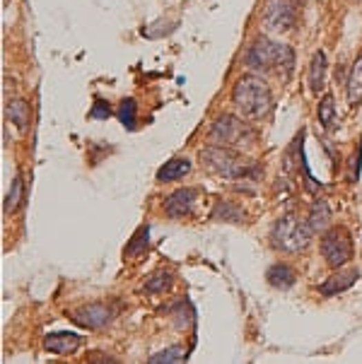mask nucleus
<instances>
[{"mask_svg": "<svg viewBox=\"0 0 362 364\" xmlns=\"http://www.w3.org/2000/svg\"><path fill=\"white\" fill-rule=\"evenodd\" d=\"M196 198H198L196 189H177L172 195H167V200H164V213H167L169 217H183V215H188L193 210Z\"/></svg>", "mask_w": 362, "mask_h": 364, "instance_id": "1a4fd4ad", "label": "nucleus"}, {"mask_svg": "<svg viewBox=\"0 0 362 364\" xmlns=\"http://www.w3.org/2000/svg\"><path fill=\"white\" fill-rule=\"evenodd\" d=\"M186 357H188V350H183L181 345H172V347L152 354L148 362L150 364H174V362H186Z\"/></svg>", "mask_w": 362, "mask_h": 364, "instance_id": "a211bd4d", "label": "nucleus"}, {"mask_svg": "<svg viewBox=\"0 0 362 364\" xmlns=\"http://www.w3.org/2000/svg\"><path fill=\"white\" fill-rule=\"evenodd\" d=\"M43 347L53 354H72L77 347H80V335L68 333V330H61V333H48L46 338H43Z\"/></svg>", "mask_w": 362, "mask_h": 364, "instance_id": "9d476101", "label": "nucleus"}, {"mask_svg": "<svg viewBox=\"0 0 362 364\" xmlns=\"http://www.w3.org/2000/svg\"><path fill=\"white\" fill-rule=\"evenodd\" d=\"M201 160L210 167L215 174L225 176V179H244L254 171V167H249L234 150H230L227 145H210L201 152Z\"/></svg>", "mask_w": 362, "mask_h": 364, "instance_id": "20e7f679", "label": "nucleus"}, {"mask_svg": "<svg viewBox=\"0 0 362 364\" xmlns=\"http://www.w3.org/2000/svg\"><path fill=\"white\" fill-rule=\"evenodd\" d=\"M68 316H70L77 325H82V328L94 330V328H101V325L111 323V319L116 316V309L104 304V301H94V304H85V306H77V309L68 311Z\"/></svg>", "mask_w": 362, "mask_h": 364, "instance_id": "423d86ee", "label": "nucleus"}, {"mask_svg": "<svg viewBox=\"0 0 362 364\" xmlns=\"http://www.w3.org/2000/svg\"><path fill=\"white\" fill-rule=\"evenodd\" d=\"M263 20L270 30L288 32L294 22V8L290 0H268L263 8Z\"/></svg>", "mask_w": 362, "mask_h": 364, "instance_id": "6e6552de", "label": "nucleus"}, {"mask_svg": "<svg viewBox=\"0 0 362 364\" xmlns=\"http://www.w3.org/2000/svg\"><path fill=\"white\" fill-rule=\"evenodd\" d=\"M210 138L220 142V145H227V147L239 145V142H244L246 138H249V128L234 116H220L215 123H212Z\"/></svg>", "mask_w": 362, "mask_h": 364, "instance_id": "0eeeda50", "label": "nucleus"}, {"mask_svg": "<svg viewBox=\"0 0 362 364\" xmlns=\"http://www.w3.org/2000/svg\"><path fill=\"white\" fill-rule=\"evenodd\" d=\"M348 99H350V104L362 99V56L355 61V65L350 70V78H348Z\"/></svg>", "mask_w": 362, "mask_h": 364, "instance_id": "f3484780", "label": "nucleus"}, {"mask_svg": "<svg viewBox=\"0 0 362 364\" xmlns=\"http://www.w3.org/2000/svg\"><path fill=\"white\" fill-rule=\"evenodd\" d=\"M246 65L254 70L275 73L278 78L290 80L294 68V54L290 46H280L270 39H259L246 54Z\"/></svg>", "mask_w": 362, "mask_h": 364, "instance_id": "f257e3e1", "label": "nucleus"}, {"mask_svg": "<svg viewBox=\"0 0 362 364\" xmlns=\"http://www.w3.org/2000/svg\"><path fill=\"white\" fill-rule=\"evenodd\" d=\"M333 118H336V104H333V94H326L319 102V121H321L323 128L333 131Z\"/></svg>", "mask_w": 362, "mask_h": 364, "instance_id": "4be33fe9", "label": "nucleus"}, {"mask_svg": "<svg viewBox=\"0 0 362 364\" xmlns=\"http://www.w3.org/2000/svg\"><path fill=\"white\" fill-rule=\"evenodd\" d=\"M357 277H360V272H357V270H343V272H338V275L328 277V280L323 282L321 287H319V292H321V295H326V297H333V295H338V292L350 290V287L357 282Z\"/></svg>", "mask_w": 362, "mask_h": 364, "instance_id": "9b49d317", "label": "nucleus"}, {"mask_svg": "<svg viewBox=\"0 0 362 364\" xmlns=\"http://www.w3.org/2000/svg\"><path fill=\"white\" fill-rule=\"evenodd\" d=\"M5 114H8L10 123L19 128V131H27L29 121H32V107H29L27 99H10L8 107H5Z\"/></svg>", "mask_w": 362, "mask_h": 364, "instance_id": "f8f14e48", "label": "nucleus"}, {"mask_svg": "<svg viewBox=\"0 0 362 364\" xmlns=\"http://www.w3.org/2000/svg\"><path fill=\"white\" fill-rule=\"evenodd\" d=\"M188 171H191V162L177 157V160H169L167 164L157 171V181H164V184H167V181H177V179H181V176H186Z\"/></svg>", "mask_w": 362, "mask_h": 364, "instance_id": "4468645a", "label": "nucleus"}, {"mask_svg": "<svg viewBox=\"0 0 362 364\" xmlns=\"http://www.w3.org/2000/svg\"><path fill=\"white\" fill-rule=\"evenodd\" d=\"M148 239H150V224H143V227H140L138 232L130 237V242H128V246H125L123 256H128V258L140 256V253L148 248Z\"/></svg>", "mask_w": 362, "mask_h": 364, "instance_id": "6ab92c4d", "label": "nucleus"}, {"mask_svg": "<svg viewBox=\"0 0 362 364\" xmlns=\"http://www.w3.org/2000/svg\"><path fill=\"white\" fill-rule=\"evenodd\" d=\"M232 102L246 118H263L268 116L270 107H273V94H270L268 85L256 75H244L239 83L234 85L232 92Z\"/></svg>", "mask_w": 362, "mask_h": 364, "instance_id": "f03ea898", "label": "nucleus"}, {"mask_svg": "<svg viewBox=\"0 0 362 364\" xmlns=\"http://www.w3.org/2000/svg\"><path fill=\"white\" fill-rule=\"evenodd\" d=\"M169 285H172V275H169V272H164V270H157V272H152L148 280H145L143 290L148 292V295H157V292L167 290Z\"/></svg>", "mask_w": 362, "mask_h": 364, "instance_id": "aec40b11", "label": "nucleus"}, {"mask_svg": "<svg viewBox=\"0 0 362 364\" xmlns=\"http://www.w3.org/2000/svg\"><path fill=\"white\" fill-rule=\"evenodd\" d=\"M111 114H114V111H111L109 102H104V99H97L94 109L90 111V118H99V121H104V118H109Z\"/></svg>", "mask_w": 362, "mask_h": 364, "instance_id": "b1692460", "label": "nucleus"}, {"mask_svg": "<svg viewBox=\"0 0 362 364\" xmlns=\"http://www.w3.org/2000/svg\"><path fill=\"white\" fill-rule=\"evenodd\" d=\"M135 111H138V104H135V99H123V102L119 104V109H116L121 123H123L128 131H135Z\"/></svg>", "mask_w": 362, "mask_h": 364, "instance_id": "5701e85b", "label": "nucleus"}, {"mask_svg": "<svg viewBox=\"0 0 362 364\" xmlns=\"http://www.w3.org/2000/svg\"><path fill=\"white\" fill-rule=\"evenodd\" d=\"M265 280H268L275 290H290V287L297 282V275H294V270L288 263H273V266L268 268V272H265Z\"/></svg>", "mask_w": 362, "mask_h": 364, "instance_id": "ddd939ff", "label": "nucleus"}, {"mask_svg": "<svg viewBox=\"0 0 362 364\" xmlns=\"http://www.w3.org/2000/svg\"><path fill=\"white\" fill-rule=\"evenodd\" d=\"M323 75H326V54L323 51H316L312 58V65H309V87L314 92L323 89Z\"/></svg>", "mask_w": 362, "mask_h": 364, "instance_id": "dca6fc26", "label": "nucleus"}, {"mask_svg": "<svg viewBox=\"0 0 362 364\" xmlns=\"http://www.w3.org/2000/svg\"><path fill=\"white\" fill-rule=\"evenodd\" d=\"M22 191H24L22 176L14 174L12 184H10V193H8V198H5V213H14V210L19 208V203H22Z\"/></svg>", "mask_w": 362, "mask_h": 364, "instance_id": "412c9836", "label": "nucleus"}, {"mask_svg": "<svg viewBox=\"0 0 362 364\" xmlns=\"http://www.w3.org/2000/svg\"><path fill=\"white\" fill-rule=\"evenodd\" d=\"M312 227L297 215H285L270 229V244L285 253H299L312 244Z\"/></svg>", "mask_w": 362, "mask_h": 364, "instance_id": "7ed1b4c3", "label": "nucleus"}, {"mask_svg": "<svg viewBox=\"0 0 362 364\" xmlns=\"http://www.w3.org/2000/svg\"><path fill=\"white\" fill-rule=\"evenodd\" d=\"M321 256L331 268L345 266L352 258V239L345 229H328L321 237Z\"/></svg>", "mask_w": 362, "mask_h": 364, "instance_id": "39448f33", "label": "nucleus"}, {"mask_svg": "<svg viewBox=\"0 0 362 364\" xmlns=\"http://www.w3.org/2000/svg\"><path fill=\"white\" fill-rule=\"evenodd\" d=\"M307 224L312 227V232H319V229H326L331 224V208H328L326 200H316L312 205V213H309Z\"/></svg>", "mask_w": 362, "mask_h": 364, "instance_id": "2eb2a0df", "label": "nucleus"}]
</instances>
